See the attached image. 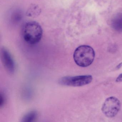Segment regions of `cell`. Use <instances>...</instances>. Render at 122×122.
<instances>
[{"label": "cell", "instance_id": "cell-10", "mask_svg": "<svg viewBox=\"0 0 122 122\" xmlns=\"http://www.w3.org/2000/svg\"><path fill=\"white\" fill-rule=\"evenodd\" d=\"M116 82H122V73L117 77L116 80Z\"/></svg>", "mask_w": 122, "mask_h": 122}, {"label": "cell", "instance_id": "cell-3", "mask_svg": "<svg viewBox=\"0 0 122 122\" xmlns=\"http://www.w3.org/2000/svg\"><path fill=\"white\" fill-rule=\"evenodd\" d=\"M92 77L91 75L67 76L63 77L59 80V84L66 86L80 87L87 85L91 82Z\"/></svg>", "mask_w": 122, "mask_h": 122}, {"label": "cell", "instance_id": "cell-8", "mask_svg": "<svg viewBox=\"0 0 122 122\" xmlns=\"http://www.w3.org/2000/svg\"><path fill=\"white\" fill-rule=\"evenodd\" d=\"M37 113L36 111H32L26 113L22 118V122H31L34 121L37 117Z\"/></svg>", "mask_w": 122, "mask_h": 122}, {"label": "cell", "instance_id": "cell-2", "mask_svg": "<svg viewBox=\"0 0 122 122\" xmlns=\"http://www.w3.org/2000/svg\"><path fill=\"white\" fill-rule=\"evenodd\" d=\"M43 35L40 25L34 21L28 22L25 25L23 30V37L25 41L31 45L39 42Z\"/></svg>", "mask_w": 122, "mask_h": 122}, {"label": "cell", "instance_id": "cell-7", "mask_svg": "<svg viewBox=\"0 0 122 122\" xmlns=\"http://www.w3.org/2000/svg\"><path fill=\"white\" fill-rule=\"evenodd\" d=\"M41 12V9L39 6L35 4H32L27 10V16L31 17H36L40 15Z\"/></svg>", "mask_w": 122, "mask_h": 122}, {"label": "cell", "instance_id": "cell-9", "mask_svg": "<svg viewBox=\"0 0 122 122\" xmlns=\"http://www.w3.org/2000/svg\"><path fill=\"white\" fill-rule=\"evenodd\" d=\"M0 99H1V101H0V106H2L3 105H4V103H5V98H4V96H3L1 94L0 95Z\"/></svg>", "mask_w": 122, "mask_h": 122}, {"label": "cell", "instance_id": "cell-4", "mask_svg": "<svg viewBox=\"0 0 122 122\" xmlns=\"http://www.w3.org/2000/svg\"><path fill=\"white\" fill-rule=\"evenodd\" d=\"M120 107V101L116 97H111L106 99L104 102L102 110L107 117H113L119 112Z\"/></svg>", "mask_w": 122, "mask_h": 122}, {"label": "cell", "instance_id": "cell-1", "mask_svg": "<svg viewBox=\"0 0 122 122\" xmlns=\"http://www.w3.org/2000/svg\"><path fill=\"white\" fill-rule=\"evenodd\" d=\"M95 53L91 47L83 45L77 48L73 54L76 64L81 67H86L91 65L94 60Z\"/></svg>", "mask_w": 122, "mask_h": 122}, {"label": "cell", "instance_id": "cell-5", "mask_svg": "<svg viewBox=\"0 0 122 122\" xmlns=\"http://www.w3.org/2000/svg\"><path fill=\"white\" fill-rule=\"evenodd\" d=\"M1 58L4 67L10 73H13L15 70L14 61L8 51L3 48L1 50Z\"/></svg>", "mask_w": 122, "mask_h": 122}, {"label": "cell", "instance_id": "cell-6", "mask_svg": "<svg viewBox=\"0 0 122 122\" xmlns=\"http://www.w3.org/2000/svg\"><path fill=\"white\" fill-rule=\"evenodd\" d=\"M111 25L116 31L122 32V13H118L113 18L111 21Z\"/></svg>", "mask_w": 122, "mask_h": 122}]
</instances>
